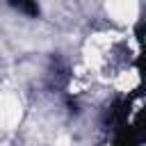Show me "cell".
Segmentation results:
<instances>
[{"instance_id":"6da1fadb","label":"cell","mask_w":146,"mask_h":146,"mask_svg":"<svg viewBox=\"0 0 146 146\" xmlns=\"http://www.w3.org/2000/svg\"><path fill=\"white\" fill-rule=\"evenodd\" d=\"M23 116V105L14 94H0V128H14Z\"/></svg>"},{"instance_id":"7a4b0ae2","label":"cell","mask_w":146,"mask_h":146,"mask_svg":"<svg viewBox=\"0 0 146 146\" xmlns=\"http://www.w3.org/2000/svg\"><path fill=\"white\" fill-rule=\"evenodd\" d=\"M107 14L112 16V21L116 23H132L137 18V0H107L105 2Z\"/></svg>"},{"instance_id":"3957f363","label":"cell","mask_w":146,"mask_h":146,"mask_svg":"<svg viewBox=\"0 0 146 146\" xmlns=\"http://www.w3.org/2000/svg\"><path fill=\"white\" fill-rule=\"evenodd\" d=\"M137 82H139V78H137L135 71H123V73H119L116 80H114V84H116L119 91H130V89L137 87Z\"/></svg>"},{"instance_id":"277c9868","label":"cell","mask_w":146,"mask_h":146,"mask_svg":"<svg viewBox=\"0 0 146 146\" xmlns=\"http://www.w3.org/2000/svg\"><path fill=\"white\" fill-rule=\"evenodd\" d=\"M52 146H71V139H68L66 135H62V137H57V139H55V144H52Z\"/></svg>"}]
</instances>
